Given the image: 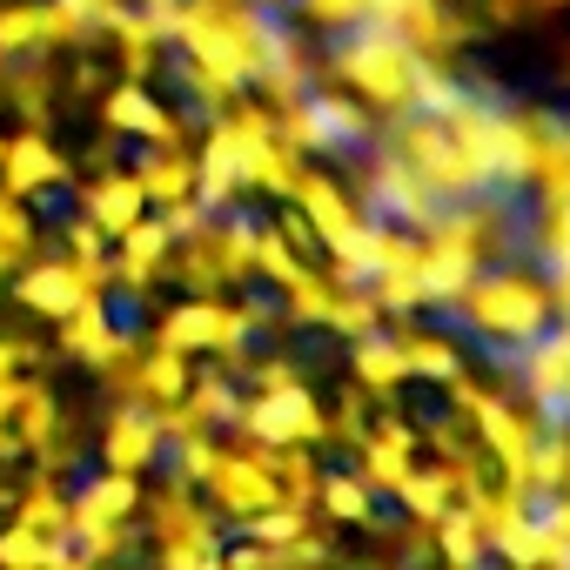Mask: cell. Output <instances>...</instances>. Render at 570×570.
I'll list each match as a JSON object with an SVG mask.
<instances>
[{"mask_svg":"<svg viewBox=\"0 0 570 570\" xmlns=\"http://www.w3.org/2000/svg\"><path fill=\"white\" fill-rule=\"evenodd\" d=\"M456 21H470L476 41L537 48L570 81V0H456Z\"/></svg>","mask_w":570,"mask_h":570,"instance_id":"cell-1","label":"cell"}]
</instances>
